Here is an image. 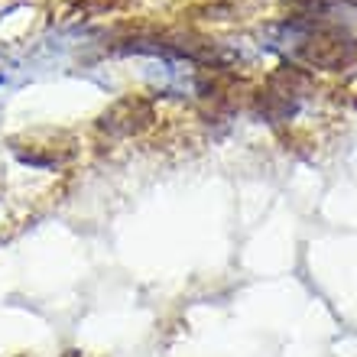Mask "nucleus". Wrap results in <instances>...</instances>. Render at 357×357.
Masks as SVG:
<instances>
[{
  "label": "nucleus",
  "mask_w": 357,
  "mask_h": 357,
  "mask_svg": "<svg viewBox=\"0 0 357 357\" xmlns=\"http://www.w3.org/2000/svg\"><path fill=\"white\" fill-rule=\"evenodd\" d=\"M150 121H153L150 101H143V98H123V101L114 104L111 111H104L101 130H107L111 137H130V133L143 130Z\"/></svg>",
  "instance_id": "f257e3e1"
},
{
  "label": "nucleus",
  "mask_w": 357,
  "mask_h": 357,
  "mask_svg": "<svg viewBox=\"0 0 357 357\" xmlns=\"http://www.w3.org/2000/svg\"><path fill=\"white\" fill-rule=\"evenodd\" d=\"M299 52L309 59L312 66H328V68H341L344 62L354 59V46L341 33H319V36L305 39V46Z\"/></svg>",
  "instance_id": "f03ea898"
}]
</instances>
